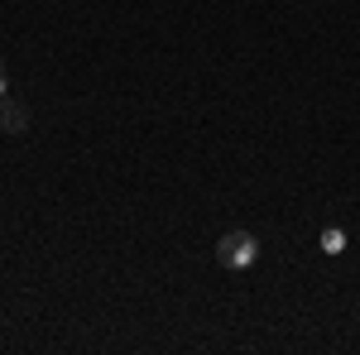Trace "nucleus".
I'll return each instance as SVG.
<instances>
[{
  "mask_svg": "<svg viewBox=\"0 0 360 355\" xmlns=\"http://www.w3.org/2000/svg\"><path fill=\"white\" fill-rule=\"evenodd\" d=\"M217 259H221L226 269H250L255 259H259V240L250 235V231H226L221 240H217Z\"/></svg>",
  "mask_w": 360,
  "mask_h": 355,
  "instance_id": "nucleus-1",
  "label": "nucleus"
},
{
  "mask_svg": "<svg viewBox=\"0 0 360 355\" xmlns=\"http://www.w3.org/2000/svg\"><path fill=\"white\" fill-rule=\"evenodd\" d=\"M0 130L5 135H25L29 130V110L20 101H10V96H0Z\"/></svg>",
  "mask_w": 360,
  "mask_h": 355,
  "instance_id": "nucleus-2",
  "label": "nucleus"
},
{
  "mask_svg": "<svg viewBox=\"0 0 360 355\" xmlns=\"http://www.w3.org/2000/svg\"><path fill=\"white\" fill-rule=\"evenodd\" d=\"M322 254H346V231H341V226H327V231H322Z\"/></svg>",
  "mask_w": 360,
  "mask_h": 355,
  "instance_id": "nucleus-3",
  "label": "nucleus"
},
{
  "mask_svg": "<svg viewBox=\"0 0 360 355\" xmlns=\"http://www.w3.org/2000/svg\"><path fill=\"white\" fill-rule=\"evenodd\" d=\"M0 96H10V72H5V63H0Z\"/></svg>",
  "mask_w": 360,
  "mask_h": 355,
  "instance_id": "nucleus-4",
  "label": "nucleus"
}]
</instances>
